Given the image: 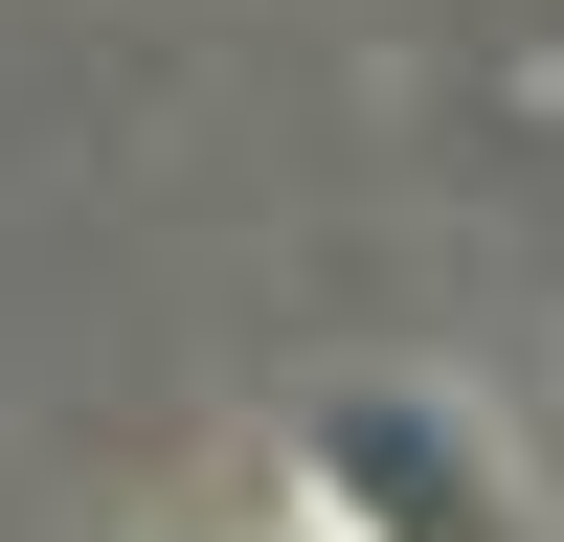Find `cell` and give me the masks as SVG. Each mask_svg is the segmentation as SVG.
Segmentation results:
<instances>
[{
    "mask_svg": "<svg viewBox=\"0 0 564 542\" xmlns=\"http://www.w3.org/2000/svg\"><path fill=\"white\" fill-rule=\"evenodd\" d=\"M294 497H316V542H520L497 452L452 430L430 384H339V406L294 430Z\"/></svg>",
    "mask_w": 564,
    "mask_h": 542,
    "instance_id": "1",
    "label": "cell"
}]
</instances>
